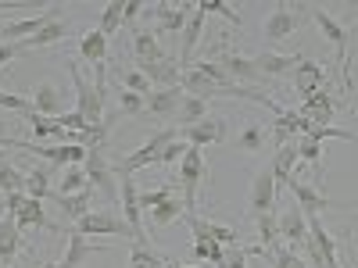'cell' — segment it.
<instances>
[{
	"instance_id": "obj_5",
	"label": "cell",
	"mask_w": 358,
	"mask_h": 268,
	"mask_svg": "<svg viewBox=\"0 0 358 268\" xmlns=\"http://www.w3.org/2000/svg\"><path fill=\"white\" fill-rule=\"evenodd\" d=\"M72 232H83V236H129L133 240V229L126 225V218H115L111 211H90L83 215Z\"/></svg>"
},
{
	"instance_id": "obj_12",
	"label": "cell",
	"mask_w": 358,
	"mask_h": 268,
	"mask_svg": "<svg viewBox=\"0 0 358 268\" xmlns=\"http://www.w3.org/2000/svg\"><path fill=\"white\" fill-rule=\"evenodd\" d=\"M219 68L241 86V82H255V79H262L258 75V68H255V57H244V54H233V50H226V47H219Z\"/></svg>"
},
{
	"instance_id": "obj_53",
	"label": "cell",
	"mask_w": 358,
	"mask_h": 268,
	"mask_svg": "<svg viewBox=\"0 0 358 268\" xmlns=\"http://www.w3.org/2000/svg\"><path fill=\"white\" fill-rule=\"evenodd\" d=\"M222 268H248V247H233L222 261Z\"/></svg>"
},
{
	"instance_id": "obj_30",
	"label": "cell",
	"mask_w": 358,
	"mask_h": 268,
	"mask_svg": "<svg viewBox=\"0 0 358 268\" xmlns=\"http://www.w3.org/2000/svg\"><path fill=\"white\" fill-rule=\"evenodd\" d=\"M65 36H69V22H65L62 15H57L54 22H47V25L40 29L36 36H29V40L22 43V50H33V47H50V43H57V40H65Z\"/></svg>"
},
{
	"instance_id": "obj_21",
	"label": "cell",
	"mask_w": 358,
	"mask_h": 268,
	"mask_svg": "<svg viewBox=\"0 0 358 268\" xmlns=\"http://www.w3.org/2000/svg\"><path fill=\"white\" fill-rule=\"evenodd\" d=\"M297 25H301V15L297 11H287V8H280V11H273L265 18V40H287V36H294L297 33Z\"/></svg>"
},
{
	"instance_id": "obj_17",
	"label": "cell",
	"mask_w": 358,
	"mask_h": 268,
	"mask_svg": "<svg viewBox=\"0 0 358 268\" xmlns=\"http://www.w3.org/2000/svg\"><path fill=\"white\" fill-rule=\"evenodd\" d=\"M183 86H169V89H151V94L143 97V111H151V114H162V118H169V114H176L179 111V104H183Z\"/></svg>"
},
{
	"instance_id": "obj_22",
	"label": "cell",
	"mask_w": 358,
	"mask_h": 268,
	"mask_svg": "<svg viewBox=\"0 0 358 268\" xmlns=\"http://www.w3.org/2000/svg\"><path fill=\"white\" fill-rule=\"evenodd\" d=\"M273 175H276V190L290 186V179H294V168H297V140L294 143H283L276 147V158H273Z\"/></svg>"
},
{
	"instance_id": "obj_2",
	"label": "cell",
	"mask_w": 358,
	"mask_h": 268,
	"mask_svg": "<svg viewBox=\"0 0 358 268\" xmlns=\"http://www.w3.org/2000/svg\"><path fill=\"white\" fill-rule=\"evenodd\" d=\"M208 175V161L201 154V147H190V151L183 154V161H179V190H183V207L187 211H194V204H197V186H201V179Z\"/></svg>"
},
{
	"instance_id": "obj_43",
	"label": "cell",
	"mask_w": 358,
	"mask_h": 268,
	"mask_svg": "<svg viewBox=\"0 0 358 268\" xmlns=\"http://www.w3.org/2000/svg\"><path fill=\"white\" fill-rule=\"evenodd\" d=\"M273 268H308V261L294 254V247H273Z\"/></svg>"
},
{
	"instance_id": "obj_60",
	"label": "cell",
	"mask_w": 358,
	"mask_h": 268,
	"mask_svg": "<svg viewBox=\"0 0 358 268\" xmlns=\"http://www.w3.org/2000/svg\"><path fill=\"white\" fill-rule=\"evenodd\" d=\"M326 268H341V261H337V265H326Z\"/></svg>"
},
{
	"instance_id": "obj_32",
	"label": "cell",
	"mask_w": 358,
	"mask_h": 268,
	"mask_svg": "<svg viewBox=\"0 0 358 268\" xmlns=\"http://www.w3.org/2000/svg\"><path fill=\"white\" fill-rule=\"evenodd\" d=\"M297 161H305V165H312L315 179H319V183H322V175H326V168H322V143H319V140H312V136H297Z\"/></svg>"
},
{
	"instance_id": "obj_47",
	"label": "cell",
	"mask_w": 358,
	"mask_h": 268,
	"mask_svg": "<svg viewBox=\"0 0 358 268\" xmlns=\"http://www.w3.org/2000/svg\"><path fill=\"white\" fill-rule=\"evenodd\" d=\"M25 122L29 126H33V133H36V140H54V122H50V118H43V114H36V111H29L25 114Z\"/></svg>"
},
{
	"instance_id": "obj_29",
	"label": "cell",
	"mask_w": 358,
	"mask_h": 268,
	"mask_svg": "<svg viewBox=\"0 0 358 268\" xmlns=\"http://www.w3.org/2000/svg\"><path fill=\"white\" fill-rule=\"evenodd\" d=\"M50 175H54V168H50V165H36V168H29V172H25V197H33V200H47V197H50Z\"/></svg>"
},
{
	"instance_id": "obj_4",
	"label": "cell",
	"mask_w": 358,
	"mask_h": 268,
	"mask_svg": "<svg viewBox=\"0 0 358 268\" xmlns=\"http://www.w3.org/2000/svg\"><path fill=\"white\" fill-rule=\"evenodd\" d=\"M187 229L194 232V244H204V240H212V244H222V247H241V232L229 229V225H219V222H208L194 211L183 215Z\"/></svg>"
},
{
	"instance_id": "obj_11",
	"label": "cell",
	"mask_w": 358,
	"mask_h": 268,
	"mask_svg": "<svg viewBox=\"0 0 358 268\" xmlns=\"http://www.w3.org/2000/svg\"><path fill=\"white\" fill-rule=\"evenodd\" d=\"M297 114L301 118H308V126H334V114H337V104H334V97L326 94V86L322 89H315V94L297 107Z\"/></svg>"
},
{
	"instance_id": "obj_3",
	"label": "cell",
	"mask_w": 358,
	"mask_h": 268,
	"mask_svg": "<svg viewBox=\"0 0 358 268\" xmlns=\"http://www.w3.org/2000/svg\"><path fill=\"white\" fill-rule=\"evenodd\" d=\"M69 75H72V82H76V111L86 114L90 126L104 122V97L97 94V86H90V82L83 79V72H79L76 61H69Z\"/></svg>"
},
{
	"instance_id": "obj_40",
	"label": "cell",
	"mask_w": 358,
	"mask_h": 268,
	"mask_svg": "<svg viewBox=\"0 0 358 268\" xmlns=\"http://www.w3.org/2000/svg\"><path fill=\"white\" fill-rule=\"evenodd\" d=\"M122 11H126V4L122 0H111V4L101 11V22H97V29L104 36H111V33H118V29H122Z\"/></svg>"
},
{
	"instance_id": "obj_14",
	"label": "cell",
	"mask_w": 358,
	"mask_h": 268,
	"mask_svg": "<svg viewBox=\"0 0 358 268\" xmlns=\"http://www.w3.org/2000/svg\"><path fill=\"white\" fill-rule=\"evenodd\" d=\"M280 240H287L290 247H305L308 244V218L297 204H290L280 215Z\"/></svg>"
},
{
	"instance_id": "obj_8",
	"label": "cell",
	"mask_w": 358,
	"mask_h": 268,
	"mask_svg": "<svg viewBox=\"0 0 358 268\" xmlns=\"http://www.w3.org/2000/svg\"><path fill=\"white\" fill-rule=\"evenodd\" d=\"M179 140H183V143H190V147L222 143V140H226V118H222V114H208V118H201L197 126L179 129Z\"/></svg>"
},
{
	"instance_id": "obj_28",
	"label": "cell",
	"mask_w": 358,
	"mask_h": 268,
	"mask_svg": "<svg viewBox=\"0 0 358 268\" xmlns=\"http://www.w3.org/2000/svg\"><path fill=\"white\" fill-rule=\"evenodd\" d=\"M18 247H22V229H18L15 215H4V218H0V261L11 265Z\"/></svg>"
},
{
	"instance_id": "obj_59",
	"label": "cell",
	"mask_w": 358,
	"mask_h": 268,
	"mask_svg": "<svg viewBox=\"0 0 358 268\" xmlns=\"http://www.w3.org/2000/svg\"><path fill=\"white\" fill-rule=\"evenodd\" d=\"M8 215V207H4V200H0V218H4Z\"/></svg>"
},
{
	"instance_id": "obj_25",
	"label": "cell",
	"mask_w": 358,
	"mask_h": 268,
	"mask_svg": "<svg viewBox=\"0 0 358 268\" xmlns=\"http://www.w3.org/2000/svg\"><path fill=\"white\" fill-rule=\"evenodd\" d=\"M79 57L90 65H108V36L101 33V29H90V33H83L79 40Z\"/></svg>"
},
{
	"instance_id": "obj_27",
	"label": "cell",
	"mask_w": 358,
	"mask_h": 268,
	"mask_svg": "<svg viewBox=\"0 0 358 268\" xmlns=\"http://www.w3.org/2000/svg\"><path fill=\"white\" fill-rule=\"evenodd\" d=\"M179 86H183L190 97H201V100H212V97H226L222 89H219V86H215L212 79H204V75H201L197 68H187L183 75H179Z\"/></svg>"
},
{
	"instance_id": "obj_42",
	"label": "cell",
	"mask_w": 358,
	"mask_h": 268,
	"mask_svg": "<svg viewBox=\"0 0 358 268\" xmlns=\"http://www.w3.org/2000/svg\"><path fill=\"white\" fill-rule=\"evenodd\" d=\"M50 122L54 126H62V129H69V133H86L90 129V122H86V114L83 111H62V114H57V118H50Z\"/></svg>"
},
{
	"instance_id": "obj_20",
	"label": "cell",
	"mask_w": 358,
	"mask_h": 268,
	"mask_svg": "<svg viewBox=\"0 0 358 268\" xmlns=\"http://www.w3.org/2000/svg\"><path fill=\"white\" fill-rule=\"evenodd\" d=\"M108 247H101V244H94L90 236H83V232H69V247H65V261H62V268H79L90 254H104Z\"/></svg>"
},
{
	"instance_id": "obj_15",
	"label": "cell",
	"mask_w": 358,
	"mask_h": 268,
	"mask_svg": "<svg viewBox=\"0 0 358 268\" xmlns=\"http://www.w3.org/2000/svg\"><path fill=\"white\" fill-rule=\"evenodd\" d=\"M322 86H326V68L319 61H312V57H301L297 68H294V89L308 100L315 89H322Z\"/></svg>"
},
{
	"instance_id": "obj_1",
	"label": "cell",
	"mask_w": 358,
	"mask_h": 268,
	"mask_svg": "<svg viewBox=\"0 0 358 268\" xmlns=\"http://www.w3.org/2000/svg\"><path fill=\"white\" fill-rule=\"evenodd\" d=\"M172 140H179V129H158L147 143H140L136 151H129L122 161H118V175H133V172H140V168H147V165H158L162 151H165Z\"/></svg>"
},
{
	"instance_id": "obj_35",
	"label": "cell",
	"mask_w": 358,
	"mask_h": 268,
	"mask_svg": "<svg viewBox=\"0 0 358 268\" xmlns=\"http://www.w3.org/2000/svg\"><path fill=\"white\" fill-rule=\"evenodd\" d=\"M165 265H169V258L158 254L151 244H133V251H129V268H165Z\"/></svg>"
},
{
	"instance_id": "obj_10",
	"label": "cell",
	"mask_w": 358,
	"mask_h": 268,
	"mask_svg": "<svg viewBox=\"0 0 358 268\" xmlns=\"http://www.w3.org/2000/svg\"><path fill=\"white\" fill-rule=\"evenodd\" d=\"M136 72L151 82V86H158V89H169V86H179V75H183V68H179V61L172 54H165L162 61H147V65H136Z\"/></svg>"
},
{
	"instance_id": "obj_31",
	"label": "cell",
	"mask_w": 358,
	"mask_h": 268,
	"mask_svg": "<svg viewBox=\"0 0 358 268\" xmlns=\"http://www.w3.org/2000/svg\"><path fill=\"white\" fill-rule=\"evenodd\" d=\"M90 200H94V186H86V190H79L72 197H62V200H57V207H62V215L76 225L83 215H90Z\"/></svg>"
},
{
	"instance_id": "obj_52",
	"label": "cell",
	"mask_w": 358,
	"mask_h": 268,
	"mask_svg": "<svg viewBox=\"0 0 358 268\" xmlns=\"http://www.w3.org/2000/svg\"><path fill=\"white\" fill-rule=\"evenodd\" d=\"M118 111L122 114H140L143 111V97L133 94V89H122V94H118Z\"/></svg>"
},
{
	"instance_id": "obj_41",
	"label": "cell",
	"mask_w": 358,
	"mask_h": 268,
	"mask_svg": "<svg viewBox=\"0 0 358 268\" xmlns=\"http://www.w3.org/2000/svg\"><path fill=\"white\" fill-rule=\"evenodd\" d=\"M194 258L204 261V265L222 268V261H226V247H222V244H212V240H204V244H194Z\"/></svg>"
},
{
	"instance_id": "obj_13",
	"label": "cell",
	"mask_w": 358,
	"mask_h": 268,
	"mask_svg": "<svg viewBox=\"0 0 358 268\" xmlns=\"http://www.w3.org/2000/svg\"><path fill=\"white\" fill-rule=\"evenodd\" d=\"M201 36H204V11L194 8L190 18H187V29H183V40H179V68L183 72L194 68V50H197Z\"/></svg>"
},
{
	"instance_id": "obj_44",
	"label": "cell",
	"mask_w": 358,
	"mask_h": 268,
	"mask_svg": "<svg viewBox=\"0 0 358 268\" xmlns=\"http://www.w3.org/2000/svg\"><path fill=\"white\" fill-rule=\"evenodd\" d=\"M236 147H241V151H251V154H258L262 147H265V133H262L258 126H248L241 136H236Z\"/></svg>"
},
{
	"instance_id": "obj_34",
	"label": "cell",
	"mask_w": 358,
	"mask_h": 268,
	"mask_svg": "<svg viewBox=\"0 0 358 268\" xmlns=\"http://www.w3.org/2000/svg\"><path fill=\"white\" fill-rule=\"evenodd\" d=\"M176 118H179V129H187V126H197L201 118H208V100H201V97H183V104H179V111H176Z\"/></svg>"
},
{
	"instance_id": "obj_56",
	"label": "cell",
	"mask_w": 358,
	"mask_h": 268,
	"mask_svg": "<svg viewBox=\"0 0 358 268\" xmlns=\"http://www.w3.org/2000/svg\"><path fill=\"white\" fill-rule=\"evenodd\" d=\"M18 54H22V43H0V68H4L8 61H15Z\"/></svg>"
},
{
	"instance_id": "obj_57",
	"label": "cell",
	"mask_w": 358,
	"mask_h": 268,
	"mask_svg": "<svg viewBox=\"0 0 358 268\" xmlns=\"http://www.w3.org/2000/svg\"><path fill=\"white\" fill-rule=\"evenodd\" d=\"M165 268H204V265H179V261H169Z\"/></svg>"
},
{
	"instance_id": "obj_48",
	"label": "cell",
	"mask_w": 358,
	"mask_h": 268,
	"mask_svg": "<svg viewBox=\"0 0 358 268\" xmlns=\"http://www.w3.org/2000/svg\"><path fill=\"white\" fill-rule=\"evenodd\" d=\"M0 107L29 114V111H33V97H22V94H8V89H0Z\"/></svg>"
},
{
	"instance_id": "obj_55",
	"label": "cell",
	"mask_w": 358,
	"mask_h": 268,
	"mask_svg": "<svg viewBox=\"0 0 358 268\" xmlns=\"http://www.w3.org/2000/svg\"><path fill=\"white\" fill-rule=\"evenodd\" d=\"M25 193H4V207H8V215H15L18 218V211H22V207H25Z\"/></svg>"
},
{
	"instance_id": "obj_7",
	"label": "cell",
	"mask_w": 358,
	"mask_h": 268,
	"mask_svg": "<svg viewBox=\"0 0 358 268\" xmlns=\"http://www.w3.org/2000/svg\"><path fill=\"white\" fill-rule=\"evenodd\" d=\"M83 168H86V179H90V186H94V190H101V193H108V197L118 193V190H115V172H111V165H108V158H104V147H86Z\"/></svg>"
},
{
	"instance_id": "obj_58",
	"label": "cell",
	"mask_w": 358,
	"mask_h": 268,
	"mask_svg": "<svg viewBox=\"0 0 358 268\" xmlns=\"http://www.w3.org/2000/svg\"><path fill=\"white\" fill-rule=\"evenodd\" d=\"M36 268H62V261H40Z\"/></svg>"
},
{
	"instance_id": "obj_26",
	"label": "cell",
	"mask_w": 358,
	"mask_h": 268,
	"mask_svg": "<svg viewBox=\"0 0 358 268\" xmlns=\"http://www.w3.org/2000/svg\"><path fill=\"white\" fill-rule=\"evenodd\" d=\"M33 111L43 114V118H57L62 114V89L50 86V82H40L33 89Z\"/></svg>"
},
{
	"instance_id": "obj_37",
	"label": "cell",
	"mask_w": 358,
	"mask_h": 268,
	"mask_svg": "<svg viewBox=\"0 0 358 268\" xmlns=\"http://www.w3.org/2000/svg\"><path fill=\"white\" fill-rule=\"evenodd\" d=\"M0 193H25V172H18L0 154Z\"/></svg>"
},
{
	"instance_id": "obj_6",
	"label": "cell",
	"mask_w": 358,
	"mask_h": 268,
	"mask_svg": "<svg viewBox=\"0 0 358 268\" xmlns=\"http://www.w3.org/2000/svg\"><path fill=\"white\" fill-rule=\"evenodd\" d=\"M276 175L273 168H262L255 179H251V193H248V211L258 218L265 211H276Z\"/></svg>"
},
{
	"instance_id": "obj_33",
	"label": "cell",
	"mask_w": 358,
	"mask_h": 268,
	"mask_svg": "<svg viewBox=\"0 0 358 268\" xmlns=\"http://www.w3.org/2000/svg\"><path fill=\"white\" fill-rule=\"evenodd\" d=\"M18 229H50L54 232V225H50V218H47V211H43V200H33L29 197L25 200V207L18 211Z\"/></svg>"
},
{
	"instance_id": "obj_36",
	"label": "cell",
	"mask_w": 358,
	"mask_h": 268,
	"mask_svg": "<svg viewBox=\"0 0 358 268\" xmlns=\"http://www.w3.org/2000/svg\"><path fill=\"white\" fill-rule=\"evenodd\" d=\"M147 215H151V225H155V229H165L169 222L183 218V215H187V207H183V200H179V197H169L165 204H158L155 211H147Z\"/></svg>"
},
{
	"instance_id": "obj_9",
	"label": "cell",
	"mask_w": 358,
	"mask_h": 268,
	"mask_svg": "<svg viewBox=\"0 0 358 268\" xmlns=\"http://www.w3.org/2000/svg\"><path fill=\"white\" fill-rule=\"evenodd\" d=\"M122 218L133 229V244H147L143 240V207H140V190L133 183V175H122Z\"/></svg>"
},
{
	"instance_id": "obj_45",
	"label": "cell",
	"mask_w": 358,
	"mask_h": 268,
	"mask_svg": "<svg viewBox=\"0 0 358 268\" xmlns=\"http://www.w3.org/2000/svg\"><path fill=\"white\" fill-rule=\"evenodd\" d=\"M118 86H122V89H133V94H140V97L151 94V82H147V79H143L136 68H129V72L118 75Z\"/></svg>"
},
{
	"instance_id": "obj_18",
	"label": "cell",
	"mask_w": 358,
	"mask_h": 268,
	"mask_svg": "<svg viewBox=\"0 0 358 268\" xmlns=\"http://www.w3.org/2000/svg\"><path fill=\"white\" fill-rule=\"evenodd\" d=\"M305 54H273V50H262L258 57H255V68H258V75H294V68H297V61H301Z\"/></svg>"
},
{
	"instance_id": "obj_50",
	"label": "cell",
	"mask_w": 358,
	"mask_h": 268,
	"mask_svg": "<svg viewBox=\"0 0 358 268\" xmlns=\"http://www.w3.org/2000/svg\"><path fill=\"white\" fill-rule=\"evenodd\" d=\"M305 136H312V140H319V143H326V140H355L348 129H334V126H312Z\"/></svg>"
},
{
	"instance_id": "obj_16",
	"label": "cell",
	"mask_w": 358,
	"mask_h": 268,
	"mask_svg": "<svg viewBox=\"0 0 358 268\" xmlns=\"http://www.w3.org/2000/svg\"><path fill=\"white\" fill-rule=\"evenodd\" d=\"M308 15L315 18V25L322 29V36L334 43L337 57H341V68H344V57H348V33H344V25L330 15V11H322V8H308Z\"/></svg>"
},
{
	"instance_id": "obj_39",
	"label": "cell",
	"mask_w": 358,
	"mask_h": 268,
	"mask_svg": "<svg viewBox=\"0 0 358 268\" xmlns=\"http://www.w3.org/2000/svg\"><path fill=\"white\" fill-rule=\"evenodd\" d=\"M86 186H90L86 168H83V165H69V168H65V175H62V190H57L54 197L62 200V197H72V193H79V190H86Z\"/></svg>"
},
{
	"instance_id": "obj_38",
	"label": "cell",
	"mask_w": 358,
	"mask_h": 268,
	"mask_svg": "<svg viewBox=\"0 0 358 268\" xmlns=\"http://www.w3.org/2000/svg\"><path fill=\"white\" fill-rule=\"evenodd\" d=\"M276 240H280V215H276V211L258 215V247L273 251V247H276Z\"/></svg>"
},
{
	"instance_id": "obj_24",
	"label": "cell",
	"mask_w": 358,
	"mask_h": 268,
	"mask_svg": "<svg viewBox=\"0 0 358 268\" xmlns=\"http://www.w3.org/2000/svg\"><path fill=\"white\" fill-rule=\"evenodd\" d=\"M190 11H194V8H187V4H179V8H172V4H158V8H155L158 33H176V36H183Z\"/></svg>"
},
{
	"instance_id": "obj_23",
	"label": "cell",
	"mask_w": 358,
	"mask_h": 268,
	"mask_svg": "<svg viewBox=\"0 0 358 268\" xmlns=\"http://www.w3.org/2000/svg\"><path fill=\"white\" fill-rule=\"evenodd\" d=\"M133 54H136V65L162 61L165 50L158 43V33H151V29H133Z\"/></svg>"
},
{
	"instance_id": "obj_54",
	"label": "cell",
	"mask_w": 358,
	"mask_h": 268,
	"mask_svg": "<svg viewBox=\"0 0 358 268\" xmlns=\"http://www.w3.org/2000/svg\"><path fill=\"white\" fill-rule=\"evenodd\" d=\"M147 8H143V0H126V11H122V25H133L140 15H143Z\"/></svg>"
},
{
	"instance_id": "obj_61",
	"label": "cell",
	"mask_w": 358,
	"mask_h": 268,
	"mask_svg": "<svg viewBox=\"0 0 358 268\" xmlns=\"http://www.w3.org/2000/svg\"><path fill=\"white\" fill-rule=\"evenodd\" d=\"M355 33H358V18H355Z\"/></svg>"
},
{
	"instance_id": "obj_49",
	"label": "cell",
	"mask_w": 358,
	"mask_h": 268,
	"mask_svg": "<svg viewBox=\"0 0 358 268\" xmlns=\"http://www.w3.org/2000/svg\"><path fill=\"white\" fill-rule=\"evenodd\" d=\"M169 197H176V193H172V186L147 190V193H140V207H143V211H155V207H158V204H165Z\"/></svg>"
},
{
	"instance_id": "obj_46",
	"label": "cell",
	"mask_w": 358,
	"mask_h": 268,
	"mask_svg": "<svg viewBox=\"0 0 358 268\" xmlns=\"http://www.w3.org/2000/svg\"><path fill=\"white\" fill-rule=\"evenodd\" d=\"M197 8L204 11V18H208V15H222V18H229L233 25H241V11H233L229 4H222V0H201Z\"/></svg>"
},
{
	"instance_id": "obj_19",
	"label": "cell",
	"mask_w": 358,
	"mask_h": 268,
	"mask_svg": "<svg viewBox=\"0 0 358 268\" xmlns=\"http://www.w3.org/2000/svg\"><path fill=\"white\" fill-rule=\"evenodd\" d=\"M290 197L297 200V207H301V211H305V218L308 215H319L322 211V207H334V200H326L315 186H308V183H297V179H290Z\"/></svg>"
},
{
	"instance_id": "obj_51",
	"label": "cell",
	"mask_w": 358,
	"mask_h": 268,
	"mask_svg": "<svg viewBox=\"0 0 358 268\" xmlns=\"http://www.w3.org/2000/svg\"><path fill=\"white\" fill-rule=\"evenodd\" d=\"M190 151V143H183V140H172L169 147H165V151H162V165H179V161H183V154Z\"/></svg>"
}]
</instances>
